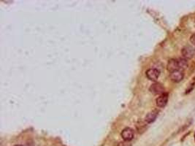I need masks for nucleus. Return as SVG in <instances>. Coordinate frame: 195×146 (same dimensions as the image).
<instances>
[{
	"mask_svg": "<svg viewBox=\"0 0 195 146\" xmlns=\"http://www.w3.org/2000/svg\"><path fill=\"white\" fill-rule=\"evenodd\" d=\"M14 146H23V145H14Z\"/></svg>",
	"mask_w": 195,
	"mask_h": 146,
	"instance_id": "f8f14e48",
	"label": "nucleus"
},
{
	"mask_svg": "<svg viewBox=\"0 0 195 146\" xmlns=\"http://www.w3.org/2000/svg\"><path fill=\"white\" fill-rule=\"evenodd\" d=\"M190 42L193 45H194L195 46V34H193V35L190 37Z\"/></svg>",
	"mask_w": 195,
	"mask_h": 146,
	"instance_id": "9b49d317",
	"label": "nucleus"
},
{
	"mask_svg": "<svg viewBox=\"0 0 195 146\" xmlns=\"http://www.w3.org/2000/svg\"><path fill=\"white\" fill-rule=\"evenodd\" d=\"M122 137L124 141L129 142L133 139L134 137V132L131 128H125L122 132Z\"/></svg>",
	"mask_w": 195,
	"mask_h": 146,
	"instance_id": "0eeeda50",
	"label": "nucleus"
},
{
	"mask_svg": "<svg viewBox=\"0 0 195 146\" xmlns=\"http://www.w3.org/2000/svg\"><path fill=\"white\" fill-rule=\"evenodd\" d=\"M145 75H146L148 79L150 80L156 81L160 75V72L159 70L155 69V68H151V69L147 70Z\"/></svg>",
	"mask_w": 195,
	"mask_h": 146,
	"instance_id": "7ed1b4c3",
	"label": "nucleus"
},
{
	"mask_svg": "<svg viewBox=\"0 0 195 146\" xmlns=\"http://www.w3.org/2000/svg\"><path fill=\"white\" fill-rule=\"evenodd\" d=\"M158 111L157 110H153L148 113L145 117V121L147 124H151L156 120L157 116H158Z\"/></svg>",
	"mask_w": 195,
	"mask_h": 146,
	"instance_id": "6e6552de",
	"label": "nucleus"
},
{
	"mask_svg": "<svg viewBox=\"0 0 195 146\" xmlns=\"http://www.w3.org/2000/svg\"><path fill=\"white\" fill-rule=\"evenodd\" d=\"M170 80L174 83H180L184 77V74L181 70H177V71L171 73L170 75Z\"/></svg>",
	"mask_w": 195,
	"mask_h": 146,
	"instance_id": "423d86ee",
	"label": "nucleus"
},
{
	"mask_svg": "<svg viewBox=\"0 0 195 146\" xmlns=\"http://www.w3.org/2000/svg\"><path fill=\"white\" fill-rule=\"evenodd\" d=\"M118 146H131V144H130L127 141H123L119 143Z\"/></svg>",
	"mask_w": 195,
	"mask_h": 146,
	"instance_id": "9d476101",
	"label": "nucleus"
},
{
	"mask_svg": "<svg viewBox=\"0 0 195 146\" xmlns=\"http://www.w3.org/2000/svg\"><path fill=\"white\" fill-rule=\"evenodd\" d=\"M178 64H179V68L180 69L184 70L188 67V62L187 61L184 59V58H181L178 60Z\"/></svg>",
	"mask_w": 195,
	"mask_h": 146,
	"instance_id": "1a4fd4ad",
	"label": "nucleus"
},
{
	"mask_svg": "<svg viewBox=\"0 0 195 146\" xmlns=\"http://www.w3.org/2000/svg\"><path fill=\"white\" fill-rule=\"evenodd\" d=\"M181 54L184 59H192L195 55V49L191 45H186L181 50Z\"/></svg>",
	"mask_w": 195,
	"mask_h": 146,
	"instance_id": "f257e3e1",
	"label": "nucleus"
},
{
	"mask_svg": "<svg viewBox=\"0 0 195 146\" xmlns=\"http://www.w3.org/2000/svg\"><path fill=\"white\" fill-rule=\"evenodd\" d=\"M167 69L170 73L177 71V70H180L178 60L175 59V58L170 59L167 64Z\"/></svg>",
	"mask_w": 195,
	"mask_h": 146,
	"instance_id": "20e7f679",
	"label": "nucleus"
},
{
	"mask_svg": "<svg viewBox=\"0 0 195 146\" xmlns=\"http://www.w3.org/2000/svg\"><path fill=\"white\" fill-rule=\"evenodd\" d=\"M194 139H195V134H194Z\"/></svg>",
	"mask_w": 195,
	"mask_h": 146,
	"instance_id": "ddd939ff",
	"label": "nucleus"
},
{
	"mask_svg": "<svg viewBox=\"0 0 195 146\" xmlns=\"http://www.w3.org/2000/svg\"><path fill=\"white\" fill-rule=\"evenodd\" d=\"M168 98H169V95H168L167 93H164L163 94L159 96L156 100L157 107L161 108L165 107L168 102Z\"/></svg>",
	"mask_w": 195,
	"mask_h": 146,
	"instance_id": "39448f33",
	"label": "nucleus"
},
{
	"mask_svg": "<svg viewBox=\"0 0 195 146\" xmlns=\"http://www.w3.org/2000/svg\"><path fill=\"white\" fill-rule=\"evenodd\" d=\"M149 91L154 94H163L165 92V88L163 85L160 83H154L149 88Z\"/></svg>",
	"mask_w": 195,
	"mask_h": 146,
	"instance_id": "f03ea898",
	"label": "nucleus"
}]
</instances>
